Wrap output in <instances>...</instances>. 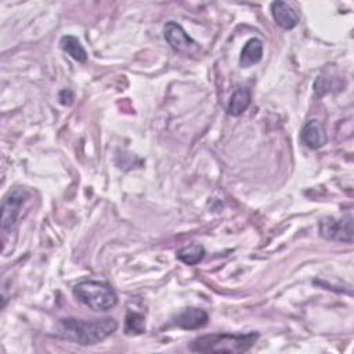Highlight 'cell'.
I'll list each match as a JSON object with an SVG mask.
<instances>
[{
	"label": "cell",
	"mask_w": 354,
	"mask_h": 354,
	"mask_svg": "<svg viewBox=\"0 0 354 354\" xmlns=\"http://www.w3.org/2000/svg\"><path fill=\"white\" fill-rule=\"evenodd\" d=\"M163 33L169 46L177 53H181L185 55H194L201 50V46L184 30V28L180 24L174 21L166 22L163 28Z\"/></svg>",
	"instance_id": "6"
},
{
	"label": "cell",
	"mask_w": 354,
	"mask_h": 354,
	"mask_svg": "<svg viewBox=\"0 0 354 354\" xmlns=\"http://www.w3.org/2000/svg\"><path fill=\"white\" fill-rule=\"evenodd\" d=\"M257 332L248 333H212L194 339L189 350L194 353H228L238 354L249 351L257 342Z\"/></svg>",
	"instance_id": "2"
},
{
	"label": "cell",
	"mask_w": 354,
	"mask_h": 354,
	"mask_svg": "<svg viewBox=\"0 0 354 354\" xmlns=\"http://www.w3.org/2000/svg\"><path fill=\"white\" fill-rule=\"evenodd\" d=\"M205 257V248L201 243H191L177 252V259L187 266H195Z\"/></svg>",
	"instance_id": "13"
},
{
	"label": "cell",
	"mask_w": 354,
	"mask_h": 354,
	"mask_svg": "<svg viewBox=\"0 0 354 354\" xmlns=\"http://www.w3.org/2000/svg\"><path fill=\"white\" fill-rule=\"evenodd\" d=\"M319 235L328 241L353 242V216L343 217L328 216L319 221Z\"/></svg>",
	"instance_id": "5"
},
{
	"label": "cell",
	"mask_w": 354,
	"mask_h": 354,
	"mask_svg": "<svg viewBox=\"0 0 354 354\" xmlns=\"http://www.w3.org/2000/svg\"><path fill=\"white\" fill-rule=\"evenodd\" d=\"M124 330L127 335H140L145 330V322L144 315L136 311H127L126 314V322H124Z\"/></svg>",
	"instance_id": "14"
},
{
	"label": "cell",
	"mask_w": 354,
	"mask_h": 354,
	"mask_svg": "<svg viewBox=\"0 0 354 354\" xmlns=\"http://www.w3.org/2000/svg\"><path fill=\"white\" fill-rule=\"evenodd\" d=\"M209 315L205 310L196 308V307H188L177 313L173 318L174 325H177L181 329L192 330V329H201L207 325Z\"/></svg>",
	"instance_id": "8"
},
{
	"label": "cell",
	"mask_w": 354,
	"mask_h": 354,
	"mask_svg": "<svg viewBox=\"0 0 354 354\" xmlns=\"http://www.w3.org/2000/svg\"><path fill=\"white\" fill-rule=\"evenodd\" d=\"M58 100L62 105H71L73 102V93L69 88H64L59 91Z\"/></svg>",
	"instance_id": "15"
},
{
	"label": "cell",
	"mask_w": 354,
	"mask_h": 354,
	"mask_svg": "<svg viewBox=\"0 0 354 354\" xmlns=\"http://www.w3.org/2000/svg\"><path fill=\"white\" fill-rule=\"evenodd\" d=\"M261 57H263V41L257 37H252L245 43L241 51L239 65L242 68H249L257 64L261 59Z\"/></svg>",
	"instance_id": "10"
},
{
	"label": "cell",
	"mask_w": 354,
	"mask_h": 354,
	"mask_svg": "<svg viewBox=\"0 0 354 354\" xmlns=\"http://www.w3.org/2000/svg\"><path fill=\"white\" fill-rule=\"evenodd\" d=\"M118 329V322L113 318L102 319H59L55 335L80 346H93L109 337Z\"/></svg>",
	"instance_id": "1"
},
{
	"label": "cell",
	"mask_w": 354,
	"mask_h": 354,
	"mask_svg": "<svg viewBox=\"0 0 354 354\" xmlns=\"http://www.w3.org/2000/svg\"><path fill=\"white\" fill-rule=\"evenodd\" d=\"M30 194L24 187H14L3 199L1 203V231L3 235L11 232L21 217V212Z\"/></svg>",
	"instance_id": "4"
},
{
	"label": "cell",
	"mask_w": 354,
	"mask_h": 354,
	"mask_svg": "<svg viewBox=\"0 0 354 354\" xmlns=\"http://www.w3.org/2000/svg\"><path fill=\"white\" fill-rule=\"evenodd\" d=\"M250 101H252V94L249 88L238 87L230 98V102L227 105V113L231 116H241L249 108Z\"/></svg>",
	"instance_id": "11"
},
{
	"label": "cell",
	"mask_w": 354,
	"mask_h": 354,
	"mask_svg": "<svg viewBox=\"0 0 354 354\" xmlns=\"http://www.w3.org/2000/svg\"><path fill=\"white\" fill-rule=\"evenodd\" d=\"M73 296L93 311H108L118 304L116 292L104 281L83 279L73 286Z\"/></svg>",
	"instance_id": "3"
},
{
	"label": "cell",
	"mask_w": 354,
	"mask_h": 354,
	"mask_svg": "<svg viewBox=\"0 0 354 354\" xmlns=\"http://www.w3.org/2000/svg\"><path fill=\"white\" fill-rule=\"evenodd\" d=\"M59 46L75 61H77V62H86L87 61V51L80 44L77 37H75L72 35H66L61 39Z\"/></svg>",
	"instance_id": "12"
},
{
	"label": "cell",
	"mask_w": 354,
	"mask_h": 354,
	"mask_svg": "<svg viewBox=\"0 0 354 354\" xmlns=\"http://www.w3.org/2000/svg\"><path fill=\"white\" fill-rule=\"evenodd\" d=\"M300 140L310 149H319L324 147L328 141L324 123L319 119H310L306 122L300 131Z\"/></svg>",
	"instance_id": "7"
},
{
	"label": "cell",
	"mask_w": 354,
	"mask_h": 354,
	"mask_svg": "<svg viewBox=\"0 0 354 354\" xmlns=\"http://www.w3.org/2000/svg\"><path fill=\"white\" fill-rule=\"evenodd\" d=\"M271 15L278 26L282 29H293L299 22V15L293 7L285 1H274L270 6Z\"/></svg>",
	"instance_id": "9"
}]
</instances>
